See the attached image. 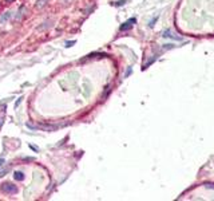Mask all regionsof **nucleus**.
<instances>
[{
	"mask_svg": "<svg viewBox=\"0 0 214 201\" xmlns=\"http://www.w3.org/2000/svg\"><path fill=\"white\" fill-rule=\"evenodd\" d=\"M29 129H40V130H46V132H55L58 130L59 125H38V126H31V125H27Z\"/></svg>",
	"mask_w": 214,
	"mask_h": 201,
	"instance_id": "f257e3e1",
	"label": "nucleus"
},
{
	"mask_svg": "<svg viewBox=\"0 0 214 201\" xmlns=\"http://www.w3.org/2000/svg\"><path fill=\"white\" fill-rule=\"evenodd\" d=\"M2 190L3 192H7V193H16L18 192V188H16V185H12V184H3L2 185Z\"/></svg>",
	"mask_w": 214,
	"mask_h": 201,
	"instance_id": "f03ea898",
	"label": "nucleus"
},
{
	"mask_svg": "<svg viewBox=\"0 0 214 201\" xmlns=\"http://www.w3.org/2000/svg\"><path fill=\"white\" fill-rule=\"evenodd\" d=\"M137 20H135V18H131L130 20H127L126 23H123L122 26H121V31H124V30H128V28H131L133 27V24L135 23Z\"/></svg>",
	"mask_w": 214,
	"mask_h": 201,
	"instance_id": "7ed1b4c3",
	"label": "nucleus"
},
{
	"mask_svg": "<svg viewBox=\"0 0 214 201\" xmlns=\"http://www.w3.org/2000/svg\"><path fill=\"white\" fill-rule=\"evenodd\" d=\"M163 36L165 38H173V39H175V40H182V38L181 36H177L175 34H173L170 30H166L165 32H163Z\"/></svg>",
	"mask_w": 214,
	"mask_h": 201,
	"instance_id": "20e7f679",
	"label": "nucleus"
},
{
	"mask_svg": "<svg viewBox=\"0 0 214 201\" xmlns=\"http://www.w3.org/2000/svg\"><path fill=\"white\" fill-rule=\"evenodd\" d=\"M50 0H36V3H35V7L36 8H44L47 6V3Z\"/></svg>",
	"mask_w": 214,
	"mask_h": 201,
	"instance_id": "39448f33",
	"label": "nucleus"
},
{
	"mask_svg": "<svg viewBox=\"0 0 214 201\" xmlns=\"http://www.w3.org/2000/svg\"><path fill=\"white\" fill-rule=\"evenodd\" d=\"M13 177H15V180H18V181H22V180H24V174H23L22 172H15Z\"/></svg>",
	"mask_w": 214,
	"mask_h": 201,
	"instance_id": "423d86ee",
	"label": "nucleus"
},
{
	"mask_svg": "<svg viewBox=\"0 0 214 201\" xmlns=\"http://www.w3.org/2000/svg\"><path fill=\"white\" fill-rule=\"evenodd\" d=\"M48 27H51V23L46 22V23H44V26H40V27H38V31H43V30H46V28H48Z\"/></svg>",
	"mask_w": 214,
	"mask_h": 201,
	"instance_id": "0eeeda50",
	"label": "nucleus"
},
{
	"mask_svg": "<svg viewBox=\"0 0 214 201\" xmlns=\"http://www.w3.org/2000/svg\"><path fill=\"white\" fill-rule=\"evenodd\" d=\"M124 3H126V0H119V2H117V3H114V4H115V6H118V7H119V6H123V4H124Z\"/></svg>",
	"mask_w": 214,
	"mask_h": 201,
	"instance_id": "6e6552de",
	"label": "nucleus"
},
{
	"mask_svg": "<svg viewBox=\"0 0 214 201\" xmlns=\"http://www.w3.org/2000/svg\"><path fill=\"white\" fill-rule=\"evenodd\" d=\"M8 170H9L8 168H6V169H3V170H2V172H0V177H3V176H4V174H6V173L8 172Z\"/></svg>",
	"mask_w": 214,
	"mask_h": 201,
	"instance_id": "1a4fd4ad",
	"label": "nucleus"
},
{
	"mask_svg": "<svg viewBox=\"0 0 214 201\" xmlns=\"http://www.w3.org/2000/svg\"><path fill=\"white\" fill-rule=\"evenodd\" d=\"M8 18H9V12H6V15H3V18H2V22H4V20Z\"/></svg>",
	"mask_w": 214,
	"mask_h": 201,
	"instance_id": "9d476101",
	"label": "nucleus"
},
{
	"mask_svg": "<svg viewBox=\"0 0 214 201\" xmlns=\"http://www.w3.org/2000/svg\"><path fill=\"white\" fill-rule=\"evenodd\" d=\"M66 44H67V47H70V46H72V44H75V42H67Z\"/></svg>",
	"mask_w": 214,
	"mask_h": 201,
	"instance_id": "9b49d317",
	"label": "nucleus"
},
{
	"mask_svg": "<svg viewBox=\"0 0 214 201\" xmlns=\"http://www.w3.org/2000/svg\"><path fill=\"white\" fill-rule=\"evenodd\" d=\"M3 164H4V161H3V160H0V166H2Z\"/></svg>",
	"mask_w": 214,
	"mask_h": 201,
	"instance_id": "f8f14e48",
	"label": "nucleus"
},
{
	"mask_svg": "<svg viewBox=\"0 0 214 201\" xmlns=\"http://www.w3.org/2000/svg\"><path fill=\"white\" fill-rule=\"evenodd\" d=\"M7 2H8V3H12V2H13V0H7Z\"/></svg>",
	"mask_w": 214,
	"mask_h": 201,
	"instance_id": "ddd939ff",
	"label": "nucleus"
}]
</instances>
